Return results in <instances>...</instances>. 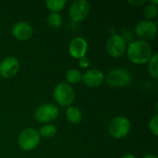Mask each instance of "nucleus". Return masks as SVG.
<instances>
[{
	"label": "nucleus",
	"instance_id": "nucleus-23",
	"mask_svg": "<svg viewBox=\"0 0 158 158\" xmlns=\"http://www.w3.org/2000/svg\"><path fill=\"white\" fill-rule=\"evenodd\" d=\"M128 3L133 7H139L145 4V0H130L128 1Z\"/></svg>",
	"mask_w": 158,
	"mask_h": 158
},
{
	"label": "nucleus",
	"instance_id": "nucleus-19",
	"mask_svg": "<svg viewBox=\"0 0 158 158\" xmlns=\"http://www.w3.org/2000/svg\"><path fill=\"white\" fill-rule=\"evenodd\" d=\"M47 24L54 29H57L62 25V17L59 13H50L46 19Z\"/></svg>",
	"mask_w": 158,
	"mask_h": 158
},
{
	"label": "nucleus",
	"instance_id": "nucleus-5",
	"mask_svg": "<svg viewBox=\"0 0 158 158\" xmlns=\"http://www.w3.org/2000/svg\"><path fill=\"white\" fill-rule=\"evenodd\" d=\"M59 114L57 106L54 104H43L38 106L34 113L33 117L36 121L43 124H50L55 121Z\"/></svg>",
	"mask_w": 158,
	"mask_h": 158
},
{
	"label": "nucleus",
	"instance_id": "nucleus-12",
	"mask_svg": "<svg viewBox=\"0 0 158 158\" xmlns=\"http://www.w3.org/2000/svg\"><path fill=\"white\" fill-rule=\"evenodd\" d=\"M87 50H88L87 41L83 37H80V36L73 38L69 46V55L76 59H80L85 56Z\"/></svg>",
	"mask_w": 158,
	"mask_h": 158
},
{
	"label": "nucleus",
	"instance_id": "nucleus-20",
	"mask_svg": "<svg viewBox=\"0 0 158 158\" xmlns=\"http://www.w3.org/2000/svg\"><path fill=\"white\" fill-rule=\"evenodd\" d=\"M157 14L158 8L157 6H156V5H152L149 3L143 8V15L147 19V20H152V19H156Z\"/></svg>",
	"mask_w": 158,
	"mask_h": 158
},
{
	"label": "nucleus",
	"instance_id": "nucleus-13",
	"mask_svg": "<svg viewBox=\"0 0 158 158\" xmlns=\"http://www.w3.org/2000/svg\"><path fill=\"white\" fill-rule=\"evenodd\" d=\"M12 34L19 41H26L33 34V28L27 21H18L12 27Z\"/></svg>",
	"mask_w": 158,
	"mask_h": 158
},
{
	"label": "nucleus",
	"instance_id": "nucleus-14",
	"mask_svg": "<svg viewBox=\"0 0 158 158\" xmlns=\"http://www.w3.org/2000/svg\"><path fill=\"white\" fill-rule=\"evenodd\" d=\"M66 118L71 124H79L82 120V112L79 107L70 106L66 110Z\"/></svg>",
	"mask_w": 158,
	"mask_h": 158
},
{
	"label": "nucleus",
	"instance_id": "nucleus-24",
	"mask_svg": "<svg viewBox=\"0 0 158 158\" xmlns=\"http://www.w3.org/2000/svg\"><path fill=\"white\" fill-rule=\"evenodd\" d=\"M120 158H136V156L132 154H126V155L122 156Z\"/></svg>",
	"mask_w": 158,
	"mask_h": 158
},
{
	"label": "nucleus",
	"instance_id": "nucleus-25",
	"mask_svg": "<svg viewBox=\"0 0 158 158\" xmlns=\"http://www.w3.org/2000/svg\"><path fill=\"white\" fill-rule=\"evenodd\" d=\"M143 158H158L156 155H153V154H148L146 155L145 156H143Z\"/></svg>",
	"mask_w": 158,
	"mask_h": 158
},
{
	"label": "nucleus",
	"instance_id": "nucleus-18",
	"mask_svg": "<svg viewBox=\"0 0 158 158\" xmlns=\"http://www.w3.org/2000/svg\"><path fill=\"white\" fill-rule=\"evenodd\" d=\"M148 63V72L151 75V77H153L154 79H157L158 78V56L157 54H155L152 56V57L150 58V60L147 62Z\"/></svg>",
	"mask_w": 158,
	"mask_h": 158
},
{
	"label": "nucleus",
	"instance_id": "nucleus-1",
	"mask_svg": "<svg viewBox=\"0 0 158 158\" xmlns=\"http://www.w3.org/2000/svg\"><path fill=\"white\" fill-rule=\"evenodd\" d=\"M127 56L129 59L137 65L147 63L153 56V49L148 42L136 40L129 44L127 49Z\"/></svg>",
	"mask_w": 158,
	"mask_h": 158
},
{
	"label": "nucleus",
	"instance_id": "nucleus-11",
	"mask_svg": "<svg viewBox=\"0 0 158 158\" xmlns=\"http://www.w3.org/2000/svg\"><path fill=\"white\" fill-rule=\"evenodd\" d=\"M106 80L105 74L99 69H90L82 74L81 81L90 88H96L101 86Z\"/></svg>",
	"mask_w": 158,
	"mask_h": 158
},
{
	"label": "nucleus",
	"instance_id": "nucleus-15",
	"mask_svg": "<svg viewBox=\"0 0 158 158\" xmlns=\"http://www.w3.org/2000/svg\"><path fill=\"white\" fill-rule=\"evenodd\" d=\"M66 80L68 84H77L80 83L82 80V73L77 69H69L66 73Z\"/></svg>",
	"mask_w": 158,
	"mask_h": 158
},
{
	"label": "nucleus",
	"instance_id": "nucleus-10",
	"mask_svg": "<svg viewBox=\"0 0 158 158\" xmlns=\"http://www.w3.org/2000/svg\"><path fill=\"white\" fill-rule=\"evenodd\" d=\"M19 67L17 57L6 56L0 62V75L5 79H11L19 73Z\"/></svg>",
	"mask_w": 158,
	"mask_h": 158
},
{
	"label": "nucleus",
	"instance_id": "nucleus-22",
	"mask_svg": "<svg viewBox=\"0 0 158 158\" xmlns=\"http://www.w3.org/2000/svg\"><path fill=\"white\" fill-rule=\"evenodd\" d=\"M90 64H91V62H90L89 58L86 57V56H83V57H81V58L79 59V65H80V67L82 68V69H87V68H89V67H90Z\"/></svg>",
	"mask_w": 158,
	"mask_h": 158
},
{
	"label": "nucleus",
	"instance_id": "nucleus-4",
	"mask_svg": "<svg viewBox=\"0 0 158 158\" xmlns=\"http://www.w3.org/2000/svg\"><path fill=\"white\" fill-rule=\"evenodd\" d=\"M40 134L32 128L22 130L18 136V144L23 151H31L40 143Z\"/></svg>",
	"mask_w": 158,
	"mask_h": 158
},
{
	"label": "nucleus",
	"instance_id": "nucleus-17",
	"mask_svg": "<svg viewBox=\"0 0 158 158\" xmlns=\"http://www.w3.org/2000/svg\"><path fill=\"white\" fill-rule=\"evenodd\" d=\"M56 128L55 125L53 124H44V126H42V128L40 129V131H38L40 134V137H44V138H53L56 134Z\"/></svg>",
	"mask_w": 158,
	"mask_h": 158
},
{
	"label": "nucleus",
	"instance_id": "nucleus-21",
	"mask_svg": "<svg viewBox=\"0 0 158 158\" xmlns=\"http://www.w3.org/2000/svg\"><path fill=\"white\" fill-rule=\"evenodd\" d=\"M149 129L151 131V132L155 135H158V116L155 115L149 121Z\"/></svg>",
	"mask_w": 158,
	"mask_h": 158
},
{
	"label": "nucleus",
	"instance_id": "nucleus-9",
	"mask_svg": "<svg viewBox=\"0 0 158 158\" xmlns=\"http://www.w3.org/2000/svg\"><path fill=\"white\" fill-rule=\"evenodd\" d=\"M91 6L86 0H75L72 2L69 14L70 19L75 22H81L84 20L90 13Z\"/></svg>",
	"mask_w": 158,
	"mask_h": 158
},
{
	"label": "nucleus",
	"instance_id": "nucleus-6",
	"mask_svg": "<svg viewBox=\"0 0 158 158\" xmlns=\"http://www.w3.org/2000/svg\"><path fill=\"white\" fill-rule=\"evenodd\" d=\"M106 81L112 88L125 87L131 83V75L125 69H113L108 72Z\"/></svg>",
	"mask_w": 158,
	"mask_h": 158
},
{
	"label": "nucleus",
	"instance_id": "nucleus-16",
	"mask_svg": "<svg viewBox=\"0 0 158 158\" xmlns=\"http://www.w3.org/2000/svg\"><path fill=\"white\" fill-rule=\"evenodd\" d=\"M67 5L66 0H47L45 1L46 7L51 11V13H58Z\"/></svg>",
	"mask_w": 158,
	"mask_h": 158
},
{
	"label": "nucleus",
	"instance_id": "nucleus-3",
	"mask_svg": "<svg viewBox=\"0 0 158 158\" xmlns=\"http://www.w3.org/2000/svg\"><path fill=\"white\" fill-rule=\"evenodd\" d=\"M131 130V123L125 116L114 118L108 125V132L115 139L125 138Z\"/></svg>",
	"mask_w": 158,
	"mask_h": 158
},
{
	"label": "nucleus",
	"instance_id": "nucleus-8",
	"mask_svg": "<svg viewBox=\"0 0 158 158\" xmlns=\"http://www.w3.org/2000/svg\"><path fill=\"white\" fill-rule=\"evenodd\" d=\"M127 43L120 34H113L106 42V50L110 56L114 58L120 57L126 52Z\"/></svg>",
	"mask_w": 158,
	"mask_h": 158
},
{
	"label": "nucleus",
	"instance_id": "nucleus-2",
	"mask_svg": "<svg viewBox=\"0 0 158 158\" xmlns=\"http://www.w3.org/2000/svg\"><path fill=\"white\" fill-rule=\"evenodd\" d=\"M53 96L56 104L69 107L75 100V91L67 82H60L54 88Z\"/></svg>",
	"mask_w": 158,
	"mask_h": 158
},
{
	"label": "nucleus",
	"instance_id": "nucleus-7",
	"mask_svg": "<svg viewBox=\"0 0 158 158\" xmlns=\"http://www.w3.org/2000/svg\"><path fill=\"white\" fill-rule=\"evenodd\" d=\"M135 33L139 40L147 42L154 40L157 35V26L152 20H141L135 26Z\"/></svg>",
	"mask_w": 158,
	"mask_h": 158
}]
</instances>
